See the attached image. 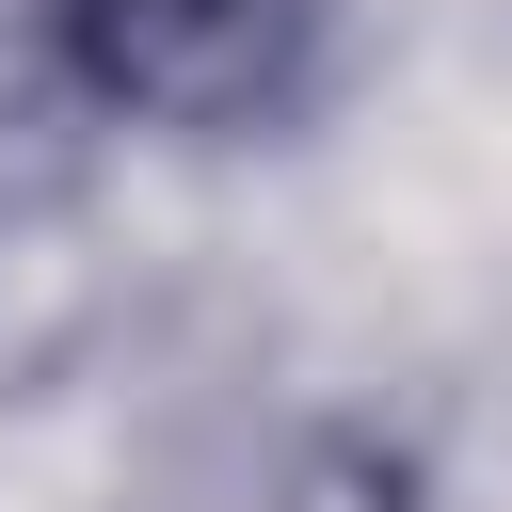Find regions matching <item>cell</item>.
I'll use <instances>...</instances> for the list:
<instances>
[{"label": "cell", "mask_w": 512, "mask_h": 512, "mask_svg": "<svg viewBox=\"0 0 512 512\" xmlns=\"http://www.w3.org/2000/svg\"><path fill=\"white\" fill-rule=\"evenodd\" d=\"M112 96H240L288 32V0H64Z\"/></svg>", "instance_id": "1"}]
</instances>
